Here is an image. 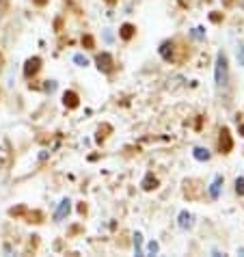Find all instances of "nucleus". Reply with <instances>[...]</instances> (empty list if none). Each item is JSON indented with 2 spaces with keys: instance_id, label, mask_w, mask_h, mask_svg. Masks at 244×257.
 Returning <instances> with one entry per match:
<instances>
[{
  "instance_id": "f257e3e1",
  "label": "nucleus",
  "mask_w": 244,
  "mask_h": 257,
  "mask_svg": "<svg viewBox=\"0 0 244 257\" xmlns=\"http://www.w3.org/2000/svg\"><path fill=\"white\" fill-rule=\"evenodd\" d=\"M214 80H216V87L222 89L227 87V80H229V65H227V56L218 52L216 54V67H214Z\"/></svg>"
},
{
  "instance_id": "f03ea898",
  "label": "nucleus",
  "mask_w": 244,
  "mask_h": 257,
  "mask_svg": "<svg viewBox=\"0 0 244 257\" xmlns=\"http://www.w3.org/2000/svg\"><path fill=\"white\" fill-rule=\"evenodd\" d=\"M218 147L222 154H229L233 149V141H231V134H229L227 127H222L220 130V139H218Z\"/></svg>"
},
{
  "instance_id": "7ed1b4c3",
  "label": "nucleus",
  "mask_w": 244,
  "mask_h": 257,
  "mask_svg": "<svg viewBox=\"0 0 244 257\" xmlns=\"http://www.w3.org/2000/svg\"><path fill=\"white\" fill-rule=\"evenodd\" d=\"M177 225H179V229L188 231V229H192V225H195V216H192L188 210H182L177 216Z\"/></svg>"
},
{
  "instance_id": "20e7f679",
  "label": "nucleus",
  "mask_w": 244,
  "mask_h": 257,
  "mask_svg": "<svg viewBox=\"0 0 244 257\" xmlns=\"http://www.w3.org/2000/svg\"><path fill=\"white\" fill-rule=\"evenodd\" d=\"M112 65H114V61H112V56L108 52H102L97 56V67L99 71H112Z\"/></svg>"
},
{
  "instance_id": "39448f33",
  "label": "nucleus",
  "mask_w": 244,
  "mask_h": 257,
  "mask_svg": "<svg viewBox=\"0 0 244 257\" xmlns=\"http://www.w3.org/2000/svg\"><path fill=\"white\" fill-rule=\"evenodd\" d=\"M39 65H41V59H39V56H33V59H28V61H26V67H24V76H26V78L35 76V74L39 71Z\"/></svg>"
},
{
  "instance_id": "423d86ee",
  "label": "nucleus",
  "mask_w": 244,
  "mask_h": 257,
  "mask_svg": "<svg viewBox=\"0 0 244 257\" xmlns=\"http://www.w3.org/2000/svg\"><path fill=\"white\" fill-rule=\"evenodd\" d=\"M69 212H71V201L69 199H63V201L59 203V208H56V212H54V220H63Z\"/></svg>"
},
{
  "instance_id": "0eeeda50",
  "label": "nucleus",
  "mask_w": 244,
  "mask_h": 257,
  "mask_svg": "<svg viewBox=\"0 0 244 257\" xmlns=\"http://www.w3.org/2000/svg\"><path fill=\"white\" fill-rule=\"evenodd\" d=\"M220 188H222V175H216V177H214V182H212V186H210V197L218 199Z\"/></svg>"
},
{
  "instance_id": "6e6552de",
  "label": "nucleus",
  "mask_w": 244,
  "mask_h": 257,
  "mask_svg": "<svg viewBox=\"0 0 244 257\" xmlns=\"http://www.w3.org/2000/svg\"><path fill=\"white\" fill-rule=\"evenodd\" d=\"M63 102H65L67 108H76V106L80 104V102H78V95L74 93V91H67V93L63 95Z\"/></svg>"
},
{
  "instance_id": "1a4fd4ad",
  "label": "nucleus",
  "mask_w": 244,
  "mask_h": 257,
  "mask_svg": "<svg viewBox=\"0 0 244 257\" xmlns=\"http://www.w3.org/2000/svg\"><path fill=\"white\" fill-rule=\"evenodd\" d=\"M156 186H158V180L154 177V173H147L145 180H143V188H145V190H154Z\"/></svg>"
},
{
  "instance_id": "9d476101",
  "label": "nucleus",
  "mask_w": 244,
  "mask_h": 257,
  "mask_svg": "<svg viewBox=\"0 0 244 257\" xmlns=\"http://www.w3.org/2000/svg\"><path fill=\"white\" fill-rule=\"evenodd\" d=\"M160 54H162V59H167V61L173 59V44H171V41H167V44H162Z\"/></svg>"
},
{
  "instance_id": "9b49d317",
  "label": "nucleus",
  "mask_w": 244,
  "mask_h": 257,
  "mask_svg": "<svg viewBox=\"0 0 244 257\" xmlns=\"http://www.w3.org/2000/svg\"><path fill=\"white\" fill-rule=\"evenodd\" d=\"M192 156H195L199 162H207V160H210V152H207V149H203V147H197L195 152H192Z\"/></svg>"
},
{
  "instance_id": "f8f14e48",
  "label": "nucleus",
  "mask_w": 244,
  "mask_h": 257,
  "mask_svg": "<svg viewBox=\"0 0 244 257\" xmlns=\"http://www.w3.org/2000/svg\"><path fill=\"white\" fill-rule=\"evenodd\" d=\"M134 253L136 255H145V251H143V235L139 231L134 233Z\"/></svg>"
},
{
  "instance_id": "ddd939ff",
  "label": "nucleus",
  "mask_w": 244,
  "mask_h": 257,
  "mask_svg": "<svg viewBox=\"0 0 244 257\" xmlns=\"http://www.w3.org/2000/svg\"><path fill=\"white\" fill-rule=\"evenodd\" d=\"M121 37H124L126 41L132 39L134 37V26L132 24H124V26H121Z\"/></svg>"
},
{
  "instance_id": "4468645a",
  "label": "nucleus",
  "mask_w": 244,
  "mask_h": 257,
  "mask_svg": "<svg viewBox=\"0 0 244 257\" xmlns=\"http://www.w3.org/2000/svg\"><path fill=\"white\" fill-rule=\"evenodd\" d=\"M74 63L78 67H87L89 65V61H87V56L84 54H74Z\"/></svg>"
},
{
  "instance_id": "2eb2a0df",
  "label": "nucleus",
  "mask_w": 244,
  "mask_h": 257,
  "mask_svg": "<svg viewBox=\"0 0 244 257\" xmlns=\"http://www.w3.org/2000/svg\"><path fill=\"white\" fill-rule=\"evenodd\" d=\"M235 192H238L240 197H244V177H238V180H235Z\"/></svg>"
},
{
  "instance_id": "dca6fc26",
  "label": "nucleus",
  "mask_w": 244,
  "mask_h": 257,
  "mask_svg": "<svg viewBox=\"0 0 244 257\" xmlns=\"http://www.w3.org/2000/svg\"><path fill=\"white\" fill-rule=\"evenodd\" d=\"M7 160H9V154H7L5 147H0V167H5Z\"/></svg>"
},
{
  "instance_id": "f3484780",
  "label": "nucleus",
  "mask_w": 244,
  "mask_h": 257,
  "mask_svg": "<svg viewBox=\"0 0 244 257\" xmlns=\"http://www.w3.org/2000/svg\"><path fill=\"white\" fill-rule=\"evenodd\" d=\"M158 248H160V246H158V242H149L147 253H149V255H156V253H158Z\"/></svg>"
},
{
  "instance_id": "a211bd4d",
  "label": "nucleus",
  "mask_w": 244,
  "mask_h": 257,
  "mask_svg": "<svg viewBox=\"0 0 244 257\" xmlns=\"http://www.w3.org/2000/svg\"><path fill=\"white\" fill-rule=\"evenodd\" d=\"M203 35H205V33H203V28L199 26V28H195V33H192V37H195V39H203Z\"/></svg>"
},
{
  "instance_id": "6ab92c4d",
  "label": "nucleus",
  "mask_w": 244,
  "mask_h": 257,
  "mask_svg": "<svg viewBox=\"0 0 244 257\" xmlns=\"http://www.w3.org/2000/svg\"><path fill=\"white\" fill-rule=\"evenodd\" d=\"M238 63H240V65H244V48L242 46L238 48Z\"/></svg>"
},
{
  "instance_id": "aec40b11",
  "label": "nucleus",
  "mask_w": 244,
  "mask_h": 257,
  "mask_svg": "<svg viewBox=\"0 0 244 257\" xmlns=\"http://www.w3.org/2000/svg\"><path fill=\"white\" fill-rule=\"evenodd\" d=\"M54 89H56V82H54V80H48V84H46V91H50V93H52Z\"/></svg>"
},
{
  "instance_id": "412c9836",
  "label": "nucleus",
  "mask_w": 244,
  "mask_h": 257,
  "mask_svg": "<svg viewBox=\"0 0 244 257\" xmlns=\"http://www.w3.org/2000/svg\"><path fill=\"white\" fill-rule=\"evenodd\" d=\"M82 41H84V44H87V46H89V48H91V46H93V39H91V37H89V35H87V37H84V39H82Z\"/></svg>"
},
{
  "instance_id": "4be33fe9",
  "label": "nucleus",
  "mask_w": 244,
  "mask_h": 257,
  "mask_svg": "<svg viewBox=\"0 0 244 257\" xmlns=\"http://www.w3.org/2000/svg\"><path fill=\"white\" fill-rule=\"evenodd\" d=\"M238 253H240V255H244V248H238Z\"/></svg>"
},
{
  "instance_id": "5701e85b",
  "label": "nucleus",
  "mask_w": 244,
  "mask_h": 257,
  "mask_svg": "<svg viewBox=\"0 0 244 257\" xmlns=\"http://www.w3.org/2000/svg\"><path fill=\"white\" fill-rule=\"evenodd\" d=\"M240 130H242V134H244V125H242V127H240Z\"/></svg>"
},
{
  "instance_id": "b1692460",
  "label": "nucleus",
  "mask_w": 244,
  "mask_h": 257,
  "mask_svg": "<svg viewBox=\"0 0 244 257\" xmlns=\"http://www.w3.org/2000/svg\"><path fill=\"white\" fill-rule=\"evenodd\" d=\"M108 3H114V0H108Z\"/></svg>"
},
{
  "instance_id": "393cba45",
  "label": "nucleus",
  "mask_w": 244,
  "mask_h": 257,
  "mask_svg": "<svg viewBox=\"0 0 244 257\" xmlns=\"http://www.w3.org/2000/svg\"><path fill=\"white\" fill-rule=\"evenodd\" d=\"M0 3H3V0H0Z\"/></svg>"
}]
</instances>
